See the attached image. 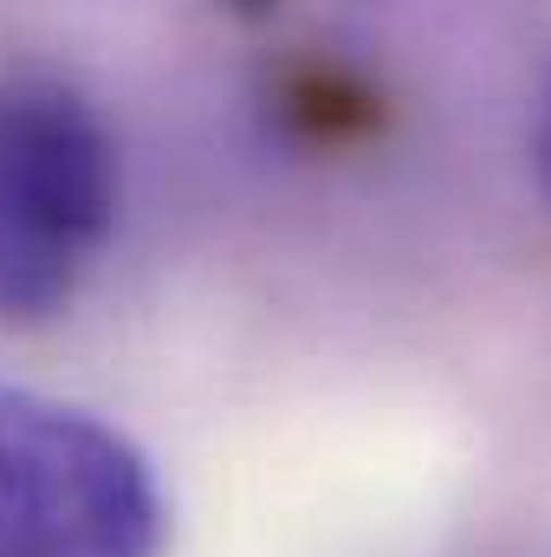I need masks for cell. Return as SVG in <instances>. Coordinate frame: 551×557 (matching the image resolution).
Segmentation results:
<instances>
[{"label": "cell", "instance_id": "3957f363", "mask_svg": "<svg viewBox=\"0 0 551 557\" xmlns=\"http://www.w3.org/2000/svg\"><path fill=\"white\" fill-rule=\"evenodd\" d=\"M532 182L551 201V85H546V98H539V124H532Z\"/></svg>", "mask_w": 551, "mask_h": 557}, {"label": "cell", "instance_id": "7a4b0ae2", "mask_svg": "<svg viewBox=\"0 0 551 557\" xmlns=\"http://www.w3.org/2000/svg\"><path fill=\"white\" fill-rule=\"evenodd\" d=\"M169 506L131 434L0 383V557H162Z\"/></svg>", "mask_w": 551, "mask_h": 557}, {"label": "cell", "instance_id": "6da1fadb", "mask_svg": "<svg viewBox=\"0 0 551 557\" xmlns=\"http://www.w3.org/2000/svg\"><path fill=\"white\" fill-rule=\"evenodd\" d=\"M118 137L65 78L0 85V318H59L118 234Z\"/></svg>", "mask_w": 551, "mask_h": 557}]
</instances>
